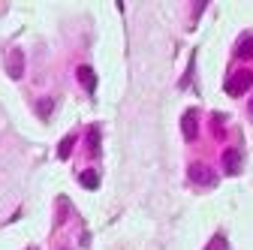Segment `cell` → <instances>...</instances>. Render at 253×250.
<instances>
[{
  "label": "cell",
  "mask_w": 253,
  "mask_h": 250,
  "mask_svg": "<svg viewBox=\"0 0 253 250\" xmlns=\"http://www.w3.org/2000/svg\"><path fill=\"white\" fill-rule=\"evenodd\" d=\"M250 82H253V73L241 70V73L232 76V82H226V93H232V97H241V93L250 87Z\"/></svg>",
  "instance_id": "obj_1"
},
{
  "label": "cell",
  "mask_w": 253,
  "mask_h": 250,
  "mask_svg": "<svg viewBox=\"0 0 253 250\" xmlns=\"http://www.w3.org/2000/svg\"><path fill=\"white\" fill-rule=\"evenodd\" d=\"M223 172L226 175H238L241 172V151L238 148H226V154H223Z\"/></svg>",
  "instance_id": "obj_2"
},
{
  "label": "cell",
  "mask_w": 253,
  "mask_h": 250,
  "mask_svg": "<svg viewBox=\"0 0 253 250\" xmlns=\"http://www.w3.org/2000/svg\"><path fill=\"white\" fill-rule=\"evenodd\" d=\"M6 73H9V79H21L24 76V54L21 51H9V57H6Z\"/></svg>",
  "instance_id": "obj_3"
},
{
  "label": "cell",
  "mask_w": 253,
  "mask_h": 250,
  "mask_svg": "<svg viewBox=\"0 0 253 250\" xmlns=\"http://www.w3.org/2000/svg\"><path fill=\"white\" fill-rule=\"evenodd\" d=\"M79 82L87 87V93L97 90V76H93V70H90V67H82V70H79Z\"/></svg>",
  "instance_id": "obj_4"
},
{
  "label": "cell",
  "mask_w": 253,
  "mask_h": 250,
  "mask_svg": "<svg viewBox=\"0 0 253 250\" xmlns=\"http://www.w3.org/2000/svg\"><path fill=\"white\" fill-rule=\"evenodd\" d=\"M196 112H187L184 115V139H190V142H193L196 139Z\"/></svg>",
  "instance_id": "obj_5"
},
{
  "label": "cell",
  "mask_w": 253,
  "mask_h": 250,
  "mask_svg": "<svg viewBox=\"0 0 253 250\" xmlns=\"http://www.w3.org/2000/svg\"><path fill=\"white\" fill-rule=\"evenodd\" d=\"M79 184H82V187H87V190H97V187H100V175L93 172V169H87V172H82V175H79Z\"/></svg>",
  "instance_id": "obj_6"
},
{
  "label": "cell",
  "mask_w": 253,
  "mask_h": 250,
  "mask_svg": "<svg viewBox=\"0 0 253 250\" xmlns=\"http://www.w3.org/2000/svg\"><path fill=\"white\" fill-rule=\"evenodd\" d=\"M190 175H193L196 184H208V187L214 184V178H211V172H208L205 166H190Z\"/></svg>",
  "instance_id": "obj_7"
},
{
  "label": "cell",
  "mask_w": 253,
  "mask_h": 250,
  "mask_svg": "<svg viewBox=\"0 0 253 250\" xmlns=\"http://www.w3.org/2000/svg\"><path fill=\"white\" fill-rule=\"evenodd\" d=\"M87 148H90V151H87L90 157H100V154H103V151H100V130H97V127H90V133H87Z\"/></svg>",
  "instance_id": "obj_8"
},
{
  "label": "cell",
  "mask_w": 253,
  "mask_h": 250,
  "mask_svg": "<svg viewBox=\"0 0 253 250\" xmlns=\"http://www.w3.org/2000/svg\"><path fill=\"white\" fill-rule=\"evenodd\" d=\"M73 145H76V136H67V139L60 142V148H57V157H60V160H67V157H70V151H73Z\"/></svg>",
  "instance_id": "obj_9"
},
{
  "label": "cell",
  "mask_w": 253,
  "mask_h": 250,
  "mask_svg": "<svg viewBox=\"0 0 253 250\" xmlns=\"http://www.w3.org/2000/svg\"><path fill=\"white\" fill-rule=\"evenodd\" d=\"M238 57H241V60H247V57H253V40H244V42L238 45Z\"/></svg>",
  "instance_id": "obj_10"
},
{
  "label": "cell",
  "mask_w": 253,
  "mask_h": 250,
  "mask_svg": "<svg viewBox=\"0 0 253 250\" xmlns=\"http://www.w3.org/2000/svg\"><path fill=\"white\" fill-rule=\"evenodd\" d=\"M51 109H54V100H51V97L40 100V115H42V118H48V115H51Z\"/></svg>",
  "instance_id": "obj_11"
},
{
  "label": "cell",
  "mask_w": 253,
  "mask_h": 250,
  "mask_svg": "<svg viewBox=\"0 0 253 250\" xmlns=\"http://www.w3.org/2000/svg\"><path fill=\"white\" fill-rule=\"evenodd\" d=\"M250 118H253V100H250Z\"/></svg>",
  "instance_id": "obj_12"
},
{
  "label": "cell",
  "mask_w": 253,
  "mask_h": 250,
  "mask_svg": "<svg viewBox=\"0 0 253 250\" xmlns=\"http://www.w3.org/2000/svg\"><path fill=\"white\" fill-rule=\"evenodd\" d=\"M63 250H67V247H63Z\"/></svg>",
  "instance_id": "obj_13"
}]
</instances>
